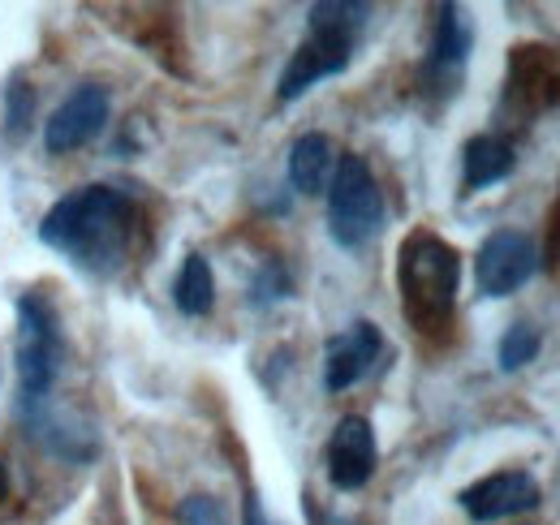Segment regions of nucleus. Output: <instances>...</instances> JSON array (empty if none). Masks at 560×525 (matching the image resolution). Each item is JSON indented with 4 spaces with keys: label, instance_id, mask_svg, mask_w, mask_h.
<instances>
[{
    "label": "nucleus",
    "instance_id": "1",
    "mask_svg": "<svg viewBox=\"0 0 560 525\" xmlns=\"http://www.w3.org/2000/svg\"><path fill=\"white\" fill-rule=\"evenodd\" d=\"M130 229H135L130 198L113 186H82L44 215L39 242L70 255L91 276H113L126 262Z\"/></svg>",
    "mask_w": 560,
    "mask_h": 525
},
{
    "label": "nucleus",
    "instance_id": "2",
    "mask_svg": "<svg viewBox=\"0 0 560 525\" xmlns=\"http://www.w3.org/2000/svg\"><path fill=\"white\" fill-rule=\"evenodd\" d=\"M366 18H371V9L353 4V0H319V4H311V35L280 73V100L289 104V100L306 95L315 82H324V78H332V73H341L350 66L353 44H358Z\"/></svg>",
    "mask_w": 560,
    "mask_h": 525
},
{
    "label": "nucleus",
    "instance_id": "3",
    "mask_svg": "<svg viewBox=\"0 0 560 525\" xmlns=\"http://www.w3.org/2000/svg\"><path fill=\"white\" fill-rule=\"evenodd\" d=\"M401 293H406V315L419 328H440L457 293V250L431 233L410 237L401 250Z\"/></svg>",
    "mask_w": 560,
    "mask_h": 525
},
{
    "label": "nucleus",
    "instance_id": "4",
    "mask_svg": "<svg viewBox=\"0 0 560 525\" xmlns=\"http://www.w3.org/2000/svg\"><path fill=\"white\" fill-rule=\"evenodd\" d=\"M384 229V195L362 155H341L328 182V233L337 246L362 250Z\"/></svg>",
    "mask_w": 560,
    "mask_h": 525
},
{
    "label": "nucleus",
    "instance_id": "5",
    "mask_svg": "<svg viewBox=\"0 0 560 525\" xmlns=\"http://www.w3.org/2000/svg\"><path fill=\"white\" fill-rule=\"evenodd\" d=\"M61 366V336H57V315L39 298L18 302V380H22V405L44 400L52 393Z\"/></svg>",
    "mask_w": 560,
    "mask_h": 525
},
{
    "label": "nucleus",
    "instance_id": "6",
    "mask_svg": "<svg viewBox=\"0 0 560 525\" xmlns=\"http://www.w3.org/2000/svg\"><path fill=\"white\" fill-rule=\"evenodd\" d=\"M539 267V250L526 233H513V229H500L491 233L488 242L479 246V259H475V280H479V293L483 298H509L513 289H522Z\"/></svg>",
    "mask_w": 560,
    "mask_h": 525
},
{
    "label": "nucleus",
    "instance_id": "7",
    "mask_svg": "<svg viewBox=\"0 0 560 525\" xmlns=\"http://www.w3.org/2000/svg\"><path fill=\"white\" fill-rule=\"evenodd\" d=\"M108 113H113L108 91H104V86H95V82H82L70 100L48 117V126H44V147H48L52 155H66V151L86 147L91 138H100V133H104Z\"/></svg>",
    "mask_w": 560,
    "mask_h": 525
},
{
    "label": "nucleus",
    "instance_id": "8",
    "mask_svg": "<svg viewBox=\"0 0 560 525\" xmlns=\"http://www.w3.org/2000/svg\"><path fill=\"white\" fill-rule=\"evenodd\" d=\"M462 509L475 522H500V517L530 513V509H539V482L530 474H522V469L491 474V478L462 491Z\"/></svg>",
    "mask_w": 560,
    "mask_h": 525
},
{
    "label": "nucleus",
    "instance_id": "9",
    "mask_svg": "<svg viewBox=\"0 0 560 525\" xmlns=\"http://www.w3.org/2000/svg\"><path fill=\"white\" fill-rule=\"evenodd\" d=\"M375 474V431L366 418H341L328 440V478L337 491H358Z\"/></svg>",
    "mask_w": 560,
    "mask_h": 525
},
{
    "label": "nucleus",
    "instance_id": "10",
    "mask_svg": "<svg viewBox=\"0 0 560 525\" xmlns=\"http://www.w3.org/2000/svg\"><path fill=\"white\" fill-rule=\"evenodd\" d=\"M380 349H384V336H380L375 324H366V319L350 324L341 336H332L328 340V353H324V388L328 393H346L350 384H358L375 366Z\"/></svg>",
    "mask_w": 560,
    "mask_h": 525
},
{
    "label": "nucleus",
    "instance_id": "11",
    "mask_svg": "<svg viewBox=\"0 0 560 525\" xmlns=\"http://www.w3.org/2000/svg\"><path fill=\"white\" fill-rule=\"evenodd\" d=\"M337 173V147L328 133H302L289 151V182L298 195H324Z\"/></svg>",
    "mask_w": 560,
    "mask_h": 525
},
{
    "label": "nucleus",
    "instance_id": "12",
    "mask_svg": "<svg viewBox=\"0 0 560 525\" xmlns=\"http://www.w3.org/2000/svg\"><path fill=\"white\" fill-rule=\"evenodd\" d=\"M513 164H517V155H513V147H509L504 138L479 133V138L466 142V155H462V182H466V190H483V186L504 182V177L513 173Z\"/></svg>",
    "mask_w": 560,
    "mask_h": 525
},
{
    "label": "nucleus",
    "instance_id": "13",
    "mask_svg": "<svg viewBox=\"0 0 560 525\" xmlns=\"http://www.w3.org/2000/svg\"><path fill=\"white\" fill-rule=\"evenodd\" d=\"M173 302L190 319L208 315L215 306V276H211V262L203 255H186L182 271H177V284H173Z\"/></svg>",
    "mask_w": 560,
    "mask_h": 525
},
{
    "label": "nucleus",
    "instance_id": "14",
    "mask_svg": "<svg viewBox=\"0 0 560 525\" xmlns=\"http://www.w3.org/2000/svg\"><path fill=\"white\" fill-rule=\"evenodd\" d=\"M470 57V22L462 18L457 4H444L440 9V22H435V48H431V61L440 69H462Z\"/></svg>",
    "mask_w": 560,
    "mask_h": 525
},
{
    "label": "nucleus",
    "instance_id": "15",
    "mask_svg": "<svg viewBox=\"0 0 560 525\" xmlns=\"http://www.w3.org/2000/svg\"><path fill=\"white\" fill-rule=\"evenodd\" d=\"M31 117H35V91L18 78V82H9V91H4V138L13 142H22L26 130H31Z\"/></svg>",
    "mask_w": 560,
    "mask_h": 525
},
{
    "label": "nucleus",
    "instance_id": "16",
    "mask_svg": "<svg viewBox=\"0 0 560 525\" xmlns=\"http://www.w3.org/2000/svg\"><path fill=\"white\" fill-rule=\"evenodd\" d=\"M535 353H539V331L530 328V324H513L500 336V349H495L504 371H522L526 362H535Z\"/></svg>",
    "mask_w": 560,
    "mask_h": 525
},
{
    "label": "nucleus",
    "instance_id": "17",
    "mask_svg": "<svg viewBox=\"0 0 560 525\" xmlns=\"http://www.w3.org/2000/svg\"><path fill=\"white\" fill-rule=\"evenodd\" d=\"M9 495V474H4V465H0V500Z\"/></svg>",
    "mask_w": 560,
    "mask_h": 525
},
{
    "label": "nucleus",
    "instance_id": "18",
    "mask_svg": "<svg viewBox=\"0 0 560 525\" xmlns=\"http://www.w3.org/2000/svg\"><path fill=\"white\" fill-rule=\"evenodd\" d=\"M250 525H264L259 522V513H255V504H250Z\"/></svg>",
    "mask_w": 560,
    "mask_h": 525
}]
</instances>
